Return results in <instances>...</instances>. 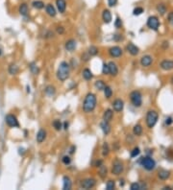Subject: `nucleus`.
Returning <instances> with one entry per match:
<instances>
[{"label": "nucleus", "instance_id": "obj_10", "mask_svg": "<svg viewBox=\"0 0 173 190\" xmlns=\"http://www.w3.org/2000/svg\"><path fill=\"white\" fill-rule=\"evenodd\" d=\"M122 53L123 51H122L121 47L119 46H113L109 49V54L113 58H119L122 55Z\"/></svg>", "mask_w": 173, "mask_h": 190}, {"label": "nucleus", "instance_id": "obj_38", "mask_svg": "<svg viewBox=\"0 0 173 190\" xmlns=\"http://www.w3.org/2000/svg\"><path fill=\"white\" fill-rule=\"evenodd\" d=\"M88 55L90 56H96L98 54V48L92 45V46H90V48H88Z\"/></svg>", "mask_w": 173, "mask_h": 190}, {"label": "nucleus", "instance_id": "obj_7", "mask_svg": "<svg viewBox=\"0 0 173 190\" xmlns=\"http://www.w3.org/2000/svg\"><path fill=\"white\" fill-rule=\"evenodd\" d=\"M96 184V179L93 178H88L85 179L81 181L80 186L82 187L83 189H91L95 186Z\"/></svg>", "mask_w": 173, "mask_h": 190}, {"label": "nucleus", "instance_id": "obj_27", "mask_svg": "<svg viewBox=\"0 0 173 190\" xmlns=\"http://www.w3.org/2000/svg\"><path fill=\"white\" fill-rule=\"evenodd\" d=\"M156 10H157V12H159L160 14H162V16H164V14L166 12V6L164 4V3H159L157 5V7H156Z\"/></svg>", "mask_w": 173, "mask_h": 190}, {"label": "nucleus", "instance_id": "obj_4", "mask_svg": "<svg viewBox=\"0 0 173 190\" xmlns=\"http://www.w3.org/2000/svg\"><path fill=\"white\" fill-rule=\"evenodd\" d=\"M139 163L147 171L153 170V169H155V167H156V161L152 158H150V156H143V158H141V160H139Z\"/></svg>", "mask_w": 173, "mask_h": 190}, {"label": "nucleus", "instance_id": "obj_14", "mask_svg": "<svg viewBox=\"0 0 173 190\" xmlns=\"http://www.w3.org/2000/svg\"><path fill=\"white\" fill-rule=\"evenodd\" d=\"M126 49L132 56H137L139 53V49L137 45H135L133 42H130V43L126 46Z\"/></svg>", "mask_w": 173, "mask_h": 190}, {"label": "nucleus", "instance_id": "obj_23", "mask_svg": "<svg viewBox=\"0 0 173 190\" xmlns=\"http://www.w3.org/2000/svg\"><path fill=\"white\" fill-rule=\"evenodd\" d=\"M100 127H101V130H102L103 133L105 135H109L111 131V126L110 124H109V122H106V121H103L102 123L100 124Z\"/></svg>", "mask_w": 173, "mask_h": 190}, {"label": "nucleus", "instance_id": "obj_9", "mask_svg": "<svg viewBox=\"0 0 173 190\" xmlns=\"http://www.w3.org/2000/svg\"><path fill=\"white\" fill-rule=\"evenodd\" d=\"M123 170H124L123 163L120 162V161H116L113 165V168H112V174L118 176V175H120L123 172Z\"/></svg>", "mask_w": 173, "mask_h": 190}, {"label": "nucleus", "instance_id": "obj_49", "mask_svg": "<svg viewBox=\"0 0 173 190\" xmlns=\"http://www.w3.org/2000/svg\"><path fill=\"white\" fill-rule=\"evenodd\" d=\"M172 122H173L172 117H167L166 119H165V124H166V125H170Z\"/></svg>", "mask_w": 173, "mask_h": 190}, {"label": "nucleus", "instance_id": "obj_26", "mask_svg": "<svg viewBox=\"0 0 173 190\" xmlns=\"http://www.w3.org/2000/svg\"><path fill=\"white\" fill-rule=\"evenodd\" d=\"M82 75H83V78H84V79L86 80V81L91 80V79H92V77H93L92 72H91L90 70L88 69V68H85V69L83 70Z\"/></svg>", "mask_w": 173, "mask_h": 190}, {"label": "nucleus", "instance_id": "obj_32", "mask_svg": "<svg viewBox=\"0 0 173 190\" xmlns=\"http://www.w3.org/2000/svg\"><path fill=\"white\" fill-rule=\"evenodd\" d=\"M104 95H105V97L107 99H110V98L113 96V89L111 88V87H108V85H106L105 88H104Z\"/></svg>", "mask_w": 173, "mask_h": 190}, {"label": "nucleus", "instance_id": "obj_19", "mask_svg": "<svg viewBox=\"0 0 173 190\" xmlns=\"http://www.w3.org/2000/svg\"><path fill=\"white\" fill-rule=\"evenodd\" d=\"M63 190H69L71 189V186H72V182H71V179L69 177L67 176H65L63 178Z\"/></svg>", "mask_w": 173, "mask_h": 190}, {"label": "nucleus", "instance_id": "obj_3", "mask_svg": "<svg viewBox=\"0 0 173 190\" xmlns=\"http://www.w3.org/2000/svg\"><path fill=\"white\" fill-rule=\"evenodd\" d=\"M158 118H159V114L156 110H149L146 114V125L149 129H152L153 127L156 125Z\"/></svg>", "mask_w": 173, "mask_h": 190}, {"label": "nucleus", "instance_id": "obj_35", "mask_svg": "<svg viewBox=\"0 0 173 190\" xmlns=\"http://www.w3.org/2000/svg\"><path fill=\"white\" fill-rule=\"evenodd\" d=\"M53 127H54V129L56 131H60V130H62V128H63V124H62V122L59 120V119H55L54 121H53Z\"/></svg>", "mask_w": 173, "mask_h": 190}, {"label": "nucleus", "instance_id": "obj_42", "mask_svg": "<svg viewBox=\"0 0 173 190\" xmlns=\"http://www.w3.org/2000/svg\"><path fill=\"white\" fill-rule=\"evenodd\" d=\"M139 153H141V150H139V147H136V148H134V150L132 151L131 156H132V158H136L137 156H139Z\"/></svg>", "mask_w": 173, "mask_h": 190}, {"label": "nucleus", "instance_id": "obj_41", "mask_svg": "<svg viewBox=\"0 0 173 190\" xmlns=\"http://www.w3.org/2000/svg\"><path fill=\"white\" fill-rule=\"evenodd\" d=\"M143 8H141V7H137V8L134 9L133 11V14L134 16H139V14H141L142 12H143Z\"/></svg>", "mask_w": 173, "mask_h": 190}, {"label": "nucleus", "instance_id": "obj_24", "mask_svg": "<svg viewBox=\"0 0 173 190\" xmlns=\"http://www.w3.org/2000/svg\"><path fill=\"white\" fill-rule=\"evenodd\" d=\"M158 177H159V179H162V181H165V179H167L170 177V172L167 170H164V169H162V170H160L159 173H158Z\"/></svg>", "mask_w": 173, "mask_h": 190}, {"label": "nucleus", "instance_id": "obj_11", "mask_svg": "<svg viewBox=\"0 0 173 190\" xmlns=\"http://www.w3.org/2000/svg\"><path fill=\"white\" fill-rule=\"evenodd\" d=\"M160 66L162 70L164 71H169V70L173 69V60H164L160 63Z\"/></svg>", "mask_w": 173, "mask_h": 190}, {"label": "nucleus", "instance_id": "obj_5", "mask_svg": "<svg viewBox=\"0 0 173 190\" xmlns=\"http://www.w3.org/2000/svg\"><path fill=\"white\" fill-rule=\"evenodd\" d=\"M130 100H131L132 104L134 105V107L139 108L142 104V95L139 90H134L130 93Z\"/></svg>", "mask_w": 173, "mask_h": 190}, {"label": "nucleus", "instance_id": "obj_21", "mask_svg": "<svg viewBox=\"0 0 173 190\" xmlns=\"http://www.w3.org/2000/svg\"><path fill=\"white\" fill-rule=\"evenodd\" d=\"M45 12H46V14H48V16H52V17H54L55 16H56V9H55V7L53 6L52 4H47V5H45Z\"/></svg>", "mask_w": 173, "mask_h": 190}, {"label": "nucleus", "instance_id": "obj_1", "mask_svg": "<svg viewBox=\"0 0 173 190\" xmlns=\"http://www.w3.org/2000/svg\"><path fill=\"white\" fill-rule=\"evenodd\" d=\"M96 103H97V100H96V96L93 93H88L85 97V100H84L83 103V110L86 113H90L92 112L94 110V108L96 107Z\"/></svg>", "mask_w": 173, "mask_h": 190}, {"label": "nucleus", "instance_id": "obj_2", "mask_svg": "<svg viewBox=\"0 0 173 190\" xmlns=\"http://www.w3.org/2000/svg\"><path fill=\"white\" fill-rule=\"evenodd\" d=\"M69 72H70L69 64H68L67 62H62L60 63L57 70L58 80H60L61 82H65V81L67 80L68 77H69Z\"/></svg>", "mask_w": 173, "mask_h": 190}, {"label": "nucleus", "instance_id": "obj_31", "mask_svg": "<svg viewBox=\"0 0 173 190\" xmlns=\"http://www.w3.org/2000/svg\"><path fill=\"white\" fill-rule=\"evenodd\" d=\"M44 92L46 93L48 96H52V95L55 94L56 88H55V87H53V85H47L44 89Z\"/></svg>", "mask_w": 173, "mask_h": 190}, {"label": "nucleus", "instance_id": "obj_48", "mask_svg": "<svg viewBox=\"0 0 173 190\" xmlns=\"http://www.w3.org/2000/svg\"><path fill=\"white\" fill-rule=\"evenodd\" d=\"M56 31H57V33H58V34H59V35H63V33H65V28L62 27V26H59V27H57Z\"/></svg>", "mask_w": 173, "mask_h": 190}, {"label": "nucleus", "instance_id": "obj_43", "mask_svg": "<svg viewBox=\"0 0 173 190\" xmlns=\"http://www.w3.org/2000/svg\"><path fill=\"white\" fill-rule=\"evenodd\" d=\"M102 73L104 75H108L110 74V72H109V65L108 63H104L103 64V67H102Z\"/></svg>", "mask_w": 173, "mask_h": 190}, {"label": "nucleus", "instance_id": "obj_16", "mask_svg": "<svg viewBox=\"0 0 173 190\" xmlns=\"http://www.w3.org/2000/svg\"><path fill=\"white\" fill-rule=\"evenodd\" d=\"M56 7L61 14H63L67 10V2L65 0H56Z\"/></svg>", "mask_w": 173, "mask_h": 190}, {"label": "nucleus", "instance_id": "obj_28", "mask_svg": "<svg viewBox=\"0 0 173 190\" xmlns=\"http://www.w3.org/2000/svg\"><path fill=\"white\" fill-rule=\"evenodd\" d=\"M32 6L34 7L35 9H37V10H42V9L44 8L45 5L42 1V0H35V1H33Z\"/></svg>", "mask_w": 173, "mask_h": 190}, {"label": "nucleus", "instance_id": "obj_37", "mask_svg": "<svg viewBox=\"0 0 173 190\" xmlns=\"http://www.w3.org/2000/svg\"><path fill=\"white\" fill-rule=\"evenodd\" d=\"M109 153H110V148H109L108 143L105 142L103 144V146H102V156H107L109 154Z\"/></svg>", "mask_w": 173, "mask_h": 190}, {"label": "nucleus", "instance_id": "obj_45", "mask_svg": "<svg viewBox=\"0 0 173 190\" xmlns=\"http://www.w3.org/2000/svg\"><path fill=\"white\" fill-rule=\"evenodd\" d=\"M114 26L116 28H120L122 26V20L119 17H116V21H114Z\"/></svg>", "mask_w": 173, "mask_h": 190}, {"label": "nucleus", "instance_id": "obj_40", "mask_svg": "<svg viewBox=\"0 0 173 190\" xmlns=\"http://www.w3.org/2000/svg\"><path fill=\"white\" fill-rule=\"evenodd\" d=\"M114 186H116L114 181L110 179L109 181H107V183H106V189L107 190H113V189H114Z\"/></svg>", "mask_w": 173, "mask_h": 190}, {"label": "nucleus", "instance_id": "obj_8", "mask_svg": "<svg viewBox=\"0 0 173 190\" xmlns=\"http://www.w3.org/2000/svg\"><path fill=\"white\" fill-rule=\"evenodd\" d=\"M5 122L11 128H17V127H19V123L17 118L14 114H8L5 117Z\"/></svg>", "mask_w": 173, "mask_h": 190}, {"label": "nucleus", "instance_id": "obj_53", "mask_svg": "<svg viewBox=\"0 0 173 190\" xmlns=\"http://www.w3.org/2000/svg\"><path fill=\"white\" fill-rule=\"evenodd\" d=\"M0 56H1V50H0Z\"/></svg>", "mask_w": 173, "mask_h": 190}, {"label": "nucleus", "instance_id": "obj_34", "mask_svg": "<svg viewBox=\"0 0 173 190\" xmlns=\"http://www.w3.org/2000/svg\"><path fill=\"white\" fill-rule=\"evenodd\" d=\"M94 85L98 90H103L106 87V83H104V81L102 80H98L94 83Z\"/></svg>", "mask_w": 173, "mask_h": 190}, {"label": "nucleus", "instance_id": "obj_30", "mask_svg": "<svg viewBox=\"0 0 173 190\" xmlns=\"http://www.w3.org/2000/svg\"><path fill=\"white\" fill-rule=\"evenodd\" d=\"M142 131H143V130H142V127H141V125H139V124H137V125L134 126L133 133H134L135 135H137V136L141 135L142 133Z\"/></svg>", "mask_w": 173, "mask_h": 190}, {"label": "nucleus", "instance_id": "obj_18", "mask_svg": "<svg viewBox=\"0 0 173 190\" xmlns=\"http://www.w3.org/2000/svg\"><path fill=\"white\" fill-rule=\"evenodd\" d=\"M109 65V72L112 76H116L118 73V65L116 64V62H110L108 63Z\"/></svg>", "mask_w": 173, "mask_h": 190}, {"label": "nucleus", "instance_id": "obj_39", "mask_svg": "<svg viewBox=\"0 0 173 190\" xmlns=\"http://www.w3.org/2000/svg\"><path fill=\"white\" fill-rule=\"evenodd\" d=\"M29 66H30V69H31V72L34 75H37L38 73H39V68H38L37 64H36L35 62H31Z\"/></svg>", "mask_w": 173, "mask_h": 190}, {"label": "nucleus", "instance_id": "obj_15", "mask_svg": "<svg viewBox=\"0 0 173 190\" xmlns=\"http://www.w3.org/2000/svg\"><path fill=\"white\" fill-rule=\"evenodd\" d=\"M76 46H77V42H76L75 39H69V40H67V41L65 42V50H67V51H68V52L74 51Z\"/></svg>", "mask_w": 173, "mask_h": 190}, {"label": "nucleus", "instance_id": "obj_12", "mask_svg": "<svg viewBox=\"0 0 173 190\" xmlns=\"http://www.w3.org/2000/svg\"><path fill=\"white\" fill-rule=\"evenodd\" d=\"M124 108V102L121 99H116L113 102V108L116 112H120Z\"/></svg>", "mask_w": 173, "mask_h": 190}, {"label": "nucleus", "instance_id": "obj_22", "mask_svg": "<svg viewBox=\"0 0 173 190\" xmlns=\"http://www.w3.org/2000/svg\"><path fill=\"white\" fill-rule=\"evenodd\" d=\"M102 18L105 23H110L112 21V14L109 10L105 9L102 12Z\"/></svg>", "mask_w": 173, "mask_h": 190}, {"label": "nucleus", "instance_id": "obj_44", "mask_svg": "<svg viewBox=\"0 0 173 190\" xmlns=\"http://www.w3.org/2000/svg\"><path fill=\"white\" fill-rule=\"evenodd\" d=\"M62 160H63V163L65 164V165H68V164H70V162H71V158H70V156H65L62 158Z\"/></svg>", "mask_w": 173, "mask_h": 190}, {"label": "nucleus", "instance_id": "obj_17", "mask_svg": "<svg viewBox=\"0 0 173 190\" xmlns=\"http://www.w3.org/2000/svg\"><path fill=\"white\" fill-rule=\"evenodd\" d=\"M45 138H46V131L43 130V129H40L37 133L36 140H37L38 143H42L45 140Z\"/></svg>", "mask_w": 173, "mask_h": 190}, {"label": "nucleus", "instance_id": "obj_36", "mask_svg": "<svg viewBox=\"0 0 173 190\" xmlns=\"http://www.w3.org/2000/svg\"><path fill=\"white\" fill-rule=\"evenodd\" d=\"M18 72V66L17 64H11L9 66V73L11 75H16Z\"/></svg>", "mask_w": 173, "mask_h": 190}, {"label": "nucleus", "instance_id": "obj_50", "mask_svg": "<svg viewBox=\"0 0 173 190\" xmlns=\"http://www.w3.org/2000/svg\"><path fill=\"white\" fill-rule=\"evenodd\" d=\"M103 164V161L102 160H99V161H96V163H95V166H97V167H99L100 165H102Z\"/></svg>", "mask_w": 173, "mask_h": 190}, {"label": "nucleus", "instance_id": "obj_25", "mask_svg": "<svg viewBox=\"0 0 173 190\" xmlns=\"http://www.w3.org/2000/svg\"><path fill=\"white\" fill-rule=\"evenodd\" d=\"M28 11H29V9H28V5L26 3H21L19 5L18 12H19V14H21V16H27Z\"/></svg>", "mask_w": 173, "mask_h": 190}, {"label": "nucleus", "instance_id": "obj_46", "mask_svg": "<svg viewBox=\"0 0 173 190\" xmlns=\"http://www.w3.org/2000/svg\"><path fill=\"white\" fill-rule=\"evenodd\" d=\"M167 19H168V22L173 26V12H170L167 16Z\"/></svg>", "mask_w": 173, "mask_h": 190}, {"label": "nucleus", "instance_id": "obj_51", "mask_svg": "<svg viewBox=\"0 0 173 190\" xmlns=\"http://www.w3.org/2000/svg\"><path fill=\"white\" fill-rule=\"evenodd\" d=\"M75 149H76V148H75V146H72V147H71L69 154H73V153H74V150H75Z\"/></svg>", "mask_w": 173, "mask_h": 190}, {"label": "nucleus", "instance_id": "obj_13", "mask_svg": "<svg viewBox=\"0 0 173 190\" xmlns=\"http://www.w3.org/2000/svg\"><path fill=\"white\" fill-rule=\"evenodd\" d=\"M153 62V59L150 55H145L143 57H141V64L143 67H148L151 65V63Z\"/></svg>", "mask_w": 173, "mask_h": 190}, {"label": "nucleus", "instance_id": "obj_52", "mask_svg": "<svg viewBox=\"0 0 173 190\" xmlns=\"http://www.w3.org/2000/svg\"><path fill=\"white\" fill-rule=\"evenodd\" d=\"M171 83H172V85H173V77L171 78Z\"/></svg>", "mask_w": 173, "mask_h": 190}, {"label": "nucleus", "instance_id": "obj_29", "mask_svg": "<svg viewBox=\"0 0 173 190\" xmlns=\"http://www.w3.org/2000/svg\"><path fill=\"white\" fill-rule=\"evenodd\" d=\"M145 187H146L145 185L139 183V182H133V183H131L130 189H131V190H141V189L145 188Z\"/></svg>", "mask_w": 173, "mask_h": 190}, {"label": "nucleus", "instance_id": "obj_20", "mask_svg": "<svg viewBox=\"0 0 173 190\" xmlns=\"http://www.w3.org/2000/svg\"><path fill=\"white\" fill-rule=\"evenodd\" d=\"M114 116V110H111V108H108V110H105L103 114V121H106V122H110V121L113 119Z\"/></svg>", "mask_w": 173, "mask_h": 190}, {"label": "nucleus", "instance_id": "obj_33", "mask_svg": "<svg viewBox=\"0 0 173 190\" xmlns=\"http://www.w3.org/2000/svg\"><path fill=\"white\" fill-rule=\"evenodd\" d=\"M107 167L105 166V165H100L99 166V176L101 177L102 179H104L105 177L107 176Z\"/></svg>", "mask_w": 173, "mask_h": 190}, {"label": "nucleus", "instance_id": "obj_47", "mask_svg": "<svg viewBox=\"0 0 173 190\" xmlns=\"http://www.w3.org/2000/svg\"><path fill=\"white\" fill-rule=\"evenodd\" d=\"M116 4H118V0H108L109 7H114Z\"/></svg>", "mask_w": 173, "mask_h": 190}, {"label": "nucleus", "instance_id": "obj_6", "mask_svg": "<svg viewBox=\"0 0 173 190\" xmlns=\"http://www.w3.org/2000/svg\"><path fill=\"white\" fill-rule=\"evenodd\" d=\"M147 26L150 28L151 30H154V31H157L160 27V21L159 18L156 16H151L148 17L147 19Z\"/></svg>", "mask_w": 173, "mask_h": 190}]
</instances>
